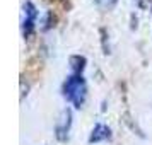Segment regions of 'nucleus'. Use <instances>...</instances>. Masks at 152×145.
<instances>
[{
	"instance_id": "423d86ee",
	"label": "nucleus",
	"mask_w": 152,
	"mask_h": 145,
	"mask_svg": "<svg viewBox=\"0 0 152 145\" xmlns=\"http://www.w3.org/2000/svg\"><path fill=\"white\" fill-rule=\"evenodd\" d=\"M94 2L103 9H111L115 4H116V0H94Z\"/></svg>"
},
{
	"instance_id": "20e7f679",
	"label": "nucleus",
	"mask_w": 152,
	"mask_h": 145,
	"mask_svg": "<svg viewBox=\"0 0 152 145\" xmlns=\"http://www.w3.org/2000/svg\"><path fill=\"white\" fill-rule=\"evenodd\" d=\"M111 138V130L110 126H106L104 123H97L92 128V133L89 137V144H99V142H106Z\"/></svg>"
},
{
	"instance_id": "7ed1b4c3",
	"label": "nucleus",
	"mask_w": 152,
	"mask_h": 145,
	"mask_svg": "<svg viewBox=\"0 0 152 145\" xmlns=\"http://www.w3.org/2000/svg\"><path fill=\"white\" fill-rule=\"evenodd\" d=\"M70 125H72V113L70 109H65L62 113V118H60V121L56 123V138L58 140H67L69 138V131H70Z\"/></svg>"
},
{
	"instance_id": "f03ea898",
	"label": "nucleus",
	"mask_w": 152,
	"mask_h": 145,
	"mask_svg": "<svg viewBox=\"0 0 152 145\" xmlns=\"http://www.w3.org/2000/svg\"><path fill=\"white\" fill-rule=\"evenodd\" d=\"M36 19H38V10H36L33 2H24L22 5V33L24 36H29L34 29Z\"/></svg>"
},
{
	"instance_id": "39448f33",
	"label": "nucleus",
	"mask_w": 152,
	"mask_h": 145,
	"mask_svg": "<svg viewBox=\"0 0 152 145\" xmlns=\"http://www.w3.org/2000/svg\"><path fill=\"white\" fill-rule=\"evenodd\" d=\"M70 63H72L74 74H82L84 67H86V58L84 56H72L70 58Z\"/></svg>"
},
{
	"instance_id": "f257e3e1",
	"label": "nucleus",
	"mask_w": 152,
	"mask_h": 145,
	"mask_svg": "<svg viewBox=\"0 0 152 145\" xmlns=\"http://www.w3.org/2000/svg\"><path fill=\"white\" fill-rule=\"evenodd\" d=\"M62 92L63 97L70 104H74V108H82V104L86 103V97H87V84L82 74H72L67 77V80L63 82Z\"/></svg>"
}]
</instances>
